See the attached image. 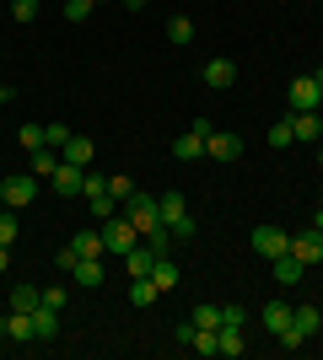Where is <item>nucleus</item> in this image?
I'll return each mask as SVG.
<instances>
[{
    "instance_id": "f257e3e1",
    "label": "nucleus",
    "mask_w": 323,
    "mask_h": 360,
    "mask_svg": "<svg viewBox=\"0 0 323 360\" xmlns=\"http://www.w3.org/2000/svg\"><path fill=\"white\" fill-rule=\"evenodd\" d=\"M97 231H103V248H108V253H119V258L140 248V231H135V221H129L124 210H119V215H108Z\"/></svg>"
},
{
    "instance_id": "f03ea898",
    "label": "nucleus",
    "mask_w": 323,
    "mask_h": 360,
    "mask_svg": "<svg viewBox=\"0 0 323 360\" xmlns=\"http://www.w3.org/2000/svg\"><path fill=\"white\" fill-rule=\"evenodd\" d=\"M124 215L135 221V231H140V237L162 226V210H156V199H151V194H140V188H135V194H129V199H124Z\"/></svg>"
},
{
    "instance_id": "7ed1b4c3",
    "label": "nucleus",
    "mask_w": 323,
    "mask_h": 360,
    "mask_svg": "<svg viewBox=\"0 0 323 360\" xmlns=\"http://www.w3.org/2000/svg\"><path fill=\"white\" fill-rule=\"evenodd\" d=\"M0 194H6V210H27L32 199H38V178L32 172H11V178L0 183Z\"/></svg>"
},
{
    "instance_id": "20e7f679",
    "label": "nucleus",
    "mask_w": 323,
    "mask_h": 360,
    "mask_svg": "<svg viewBox=\"0 0 323 360\" xmlns=\"http://www.w3.org/2000/svg\"><path fill=\"white\" fill-rule=\"evenodd\" d=\"M253 253H259V258L291 253V231H280V226H253Z\"/></svg>"
},
{
    "instance_id": "39448f33",
    "label": "nucleus",
    "mask_w": 323,
    "mask_h": 360,
    "mask_svg": "<svg viewBox=\"0 0 323 360\" xmlns=\"http://www.w3.org/2000/svg\"><path fill=\"white\" fill-rule=\"evenodd\" d=\"M205 156H210V162H237V156H243V135L210 129V135H205Z\"/></svg>"
},
{
    "instance_id": "423d86ee",
    "label": "nucleus",
    "mask_w": 323,
    "mask_h": 360,
    "mask_svg": "<svg viewBox=\"0 0 323 360\" xmlns=\"http://www.w3.org/2000/svg\"><path fill=\"white\" fill-rule=\"evenodd\" d=\"M286 91H291V113H312V108H323V91H318L312 75H296Z\"/></svg>"
},
{
    "instance_id": "0eeeda50",
    "label": "nucleus",
    "mask_w": 323,
    "mask_h": 360,
    "mask_svg": "<svg viewBox=\"0 0 323 360\" xmlns=\"http://www.w3.org/2000/svg\"><path fill=\"white\" fill-rule=\"evenodd\" d=\"M49 183H54V194H60V199H76V194H81V183H87V167H70V162H60Z\"/></svg>"
},
{
    "instance_id": "6e6552de",
    "label": "nucleus",
    "mask_w": 323,
    "mask_h": 360,
    "mask_svg": "<svg viewBox=\"0 0 323 360\" xmlns=\"http://www.w3.org/2000/svg\"><path fill=\"white\" fill-rule=\"evenodd\" d=\"M92 156H97V140L92 135H70L60 146V162H70V167H92Z\"/></svg>"
},
{
    "instance_id": "1a4fd4ad",
    "label": "nucleus",
    "mask_w": 323,
    "mask_h": 360,
    "mask_svg": "<svg viewBox=\"0 0 323 360\" xmlns=\"http://www.w3.org/2000/svg\"><path fill=\"white\" fill-rule=\"evenodd\" d=\"M291 253L302 258V264H323V231H318V226L296 231V237H291Z\"/></svg>"
},
{
    "instance_id": "9d476101",
    "label": "nucleus",
    "mask_w": 323,
    "mask_h": 360,
    "mask_svg": "<svg viewBox=\"0 0 323 360\" xmlns=\"http://www.w3.org/2000/svg\"><path fill=\"white\" fill-rule=\"evenodd\" d=\"M205 86H210V91H227V86H237V65H232V60H205Z\"/></svg>"
},
{
    "instance_id": "9b49d317",
    "label": "nucleus",
    "mask_w": 323,
    "mask_h": 360,
    "mask_svg": "<svg viewBox=\"0 0 323 360\" xmlns=\"http://www.w3.org/2000/svg\"><path fill=\"white\" fill-rule=\"evenodd\" d=\"M259 323H264V333H286L291 328V301H264V312H259Z\"/></svg>"
},
{
    "instance_id": "f8f14e48",
    "label": "nucleus",
    "mask_w": 323,
    "mask_h": 360,
    "mask_svg": "<svg viewBox=\"0 0 323 360\" xmlns=\"http://www.w3.org/2000/svg\"><path fill=\"white\" fill-rule=\"evenodd\" d=\"M151 285L162 290V296H167V290H178V285H184V269H178V264H172V258L162 253V258L151 264Z\"/></svg>"
},
{
    "instance_id": "ddd939ff",
    "label": "nucleus",
    "mask_w": 323,
    "mask_h": 360,
    "mask_svg": "<svg viewBox=\"0 0 323 360\" xmlns=\"http://www.w3.org/2000/svg\"><path fill=\"white\" fill-rule=\"evenodd\" d=\"M205 156V135L200 129H184V135L172 140V162H200Z\"/></svg>"
},
{
    "instance_id": "4468645a",
    "label": "nucleus",
    "mask_w": 323,
    "mask_h": 360,
    "mask_svg": "<svg viewBox=\"0 0 323 360\" xmlns=\"http://www.w3.org/2000/svg\"><path fill=\"white\" fill-rule=\"evenodd\" d=\"M302 274H308V264H302L296 253H280V258H275V280H280L286 290H296V285H302Z\"/></svg>"
},
{
    "instance_id": "2eb2a0df",
    "label": "nucleus",
    "mask_w": 323,
    "mask_h": 360,
    "mask_svg": "<svg viewBox=\"0 0 323 360\" xmlns=\"http://www.w3.org/2000/svg\"><path fill=\"white\" fill-rule=\"evenodd\" d=\"M156 258H162V253H156V248H146V242H140L135 253H124V269H129V280H146Z\"/></svg>"
},
{
    "instance_id": "dca6fc26",
    "label": "nucleus",
    "mask_w": 323,
    "mask_h": 360,
    "mask_svg": "<svg viewBox=\"0 0 323 360\" xmlns=\"http://www.w3.org/2000/svg\"><path fill=\"white\" fill-rule=\"evenodd\" d=\"M215 339H221V355H248V333H243V323H221V328H215Z\"/></svg>"
},
{
    "instance_id": "f3484780",
    "label": "nucleus",
    "mask_w": 323,
    "mask_h": 360,
    "mask_svg": "<svg viewBox=\"0 0 323 360\" xmlns=\"http://www.w3.org/2000/svg\"><path fill=\"white\" fill-rule=\"evenodd\" d=\"M156 210H162V226H178V221L189 215V199L178 194V188H167V194L156 199Z\"/></svg>"
},
{
    "instance_id": "a211bd4d",
    "label": "nucleus",
    "mask_w": 323,
    "mask_h": 360,
    "mask_svg": "<svg viewBox=\"0 0 323 360\" xmlns=\"http://www.w3.org/2000/svg\"><path fill=\"white\" fill-rule=\"evenodd\" d=\"M291 323H296V333H302V339H312V333L323 328V312L312 307V301H302V307H291Z\"/></svg>"
},
{
    "instance_id": "6ab92c4d",
    "label": "nucleus",
    "mask_w": 323,
    "mask_h": 360,
    "mask_svg": "<svg viewBox=\"0 0 323 360\" xmlns=\"http://www.w3.org/2000/svg\"><path fill=\"white\" fill-rule=\"evenodd\" d=\"M32 333H38V339H60V312L38 301V307H32Z\"/></svg>"
},
{
    "instance_id": "aec40b11",
    "label": "nucleus",
    "mask_w": 323,
    "mask_h": 360,
    "mask_svg": "<svg viewBox=\"0 0 323 360\" xmlns=\"http://www.w3.org/2000/svg\"><path fill=\"white\" fill-rule=\"evenodd\" d=\"M291 129H296V140H323V108H312V113H291Z\"/></svg>"
},
{
    "instance_id": "412c9836",
    "label": "nucleus",
    "mask_w": 323,
    "mask_h": 360,
    "mask_svg": "<svg viewBox=\"0 0 323 360\" xmlns=\"http://www.w3.org/2000/svg\"><path fill=\"white\" fill-rule=\"evenodd\" d=\"M70 274H76L81 290H97V285H103V258H76V269H70Z\"/></svg>"
},
{
    "instance_id": "4be33fe9",
    "label": "nucleus",
    "mask_w": 323,
    "mask_h": 360,
    "mask_svg": "<svg viewBox=\"0 0 323 360\" xmlns=\"http://www.w3.org/2000/svg\"><path fill=\"white\" fill-rule=\"evenodd\" d=\"M70 248H76V258H103L108 253V248H103V231H76Z\"/></svg>"
},
{
    "instance_id": "5701e85b",
    "label": "nucleus",
    "mask_w": 323,
    "mask_h": 360,
    "mask_svg": "<svg viewBox=\"0 0 323 360\" xmlns=\"http://www.w3.org/2000/svg\"><path fill=\"white\" fill-rule=\"evenodd\" d=\"M32 156V178L44 172V178H54V167H60V146H38V150H27Z\"/></svg>"
},
{
    "instance_id": "b1692460",
    "label": "nucleus",
    "mask_w": 323,
    "mask_h": 360,
    "mask_svg": "<svg viewBox=\"0 0 323 360\" xmlns=\"http://www.w3.org/2000/svg\"><path fill=\"white\" fill-rule=\"evenodd\" d=\"M189 349H194V355H205V360H215V355H221V339H215V328H194Z\"/></svg>"
},
{
    "instance_id": "393cba45",
    "label": "nucleus",
    "mask_w": 323,
    "mask_h": 360,
    "mask_svg": "<svg viewBox=\"0 0 323 360\" xmlns=\"http://www.w3.org/2000/svg\"><path fill=\"white\" fill-rule=\"evenodd\" d=\"M38 301H44V290H32V285H16L11 296H6V307H11V312H32Z\"/></svg>"
},
{
    "instance_id": "a878e982",
    "label": "nucleus",
    "mask_w": 323,
    "mask_h": 360,
    "mask_svg": "<svg viewBox=\"0 0 323 360\" xmlns=\"http://www.w3.org/2000/svg\"><path fill=\"white\" fill-rule=\"evenodd\" d=\"M16 146H22V150L49 146V129H44V124H22V129H16Z\"/></svg>"
},
{
    "instance_id": "bb28decb",
    "label": "nucleus",
    "mask_w": 323,
    "mask_h": 360,
    "mask_svg": "<svg viewBox=\"0 0 323 360\" xmlns=\"http://www.w3.org/2000/svg\"><path fill=\"white\" fill-rule=\"evenodd\" d=\"M129 301H135V307H151V301H162V290L151 285V274H146V280H135V285H129Z\"/></svg>"
},
{
    "instance_id": "cd10ccee",
    "label": "nucleus",
    "mask_w": 323,
    "mask_h": 360,
    "mask_svg": "<svg viewBox=\"0 0 323 360\" xmlns=\"http://www.w3.org/2000/svg\"><path fill=\"white\" fill-rule=\"evenodd\" d=\"M167 44H194V22L189 16H172L167 22Z\"/></svg>"
},
{
    "instance_id": "c85d7f7f",
    "label": "nucleus",
    "mask_w": 323,
    "mask_h": 360,
    "mask_svg": "<svg viewBox=\"0 0 323 360\" xmlns=\"http://www.w3.org/2000/svg\"><path fill=\"white\" fill-rule=\"evenodd\" d=\"M194 328H221V307L200 301V307H194Z\"/></svg>"
},
{
    "instance_id": "c756f323",
    "label": "nucleus",
    "mask_w": 323,
    "mask_h": 360,
    "mask_svg": "<svg viewBox=\"0 0 323 360\" xmlns=\"http://www.w3.org/2000/svg\"><path fill=\"white\" fill-rule=\"evenodd\" d=\"M291 140H296L291 119H280V124H270V146H275V150H286V146H291Z\"/></svg>"
},
{
    "instance_id": "7c9ffc66",
    "label": "nucleus",
    "mask_w": 323,
    "mask_h": 360,
    "mask_svg": "<svg viewBox=\"0 0 323 360\" xmlns=\"http://www.w3.org/2000/svg\"><path fill=\"white\" fill-rule=\"evenodd\" d=\"M108 194H113V199H119V205H124V199L135 194V183L124 178V172H108Z\"/></svg>"
},
{
    "instance_id": "2f4dec72",
    "label": "nucleus",
    "mask_w": 323,
    "mask_h": 360,
    "mask_svg": "<svg viewBox=\"0 0 323 360\" xmlns=\"http://www.w3.org/2000/svg\"><path fill=\"white\" fill-rule=\"evenodd\" d=\"M11 22H22V27L38 22V0H11Z\"/></svg>"
},
{
    "instance_id": "473e14b6",
    "label": "nucleus",
    "mask_w": 323,
    "mask_h": 360,
    "mask_svg": "<svg viewBox=\"0 0 323 360\" xmlns=\"http://www.w3.org/2000/svg\"><path fill=\"white\" fill-rule=\"evenodd\" d=\"M108 194V172H87V183H81V199H97Z\"/></svg>"
},
{
    "instance_id": "72a5a7b5",
    "label": "nucleus",
    "mask_w": 323,
    "mask_h": 360,
    "mask_svg": "<svg viewBox=\"0 0 323 360\" xmlns=\"http://www.w3.org/2000/svg\"><path fill=\"white\" fill-rule=\"evenodd\" d=\"M92 16V0H65V22L76 27V22H87Z\"/></svg>"
},
{
    "instance_id": "f704fd0d",
    "label": "nucleus",
    "mask_w": 323,
    "mask_h": 360,
    "mask_svg": "<svg viewBox=\"0 0 323 360\" xmlns=\"http://www.w3.org/2000/svg\"><path fill=\"white\" fill-rule=\"evenodd\" d=\"M140 242H146V248H156V253H167V248H172V231H167V226H156V231H146Z\"/></svg>"
},
{
    "instance_id": "c9c22d12",
    "label": "nucleus",
    "mask_w": 323,
    "mask_h": 360,
    "mask_svg": "<svg viewBox=\"0 0 323 360\" xmlns=\"http://www.w3.org/2000/svg\"><path fill=\"white\" fill-rule=\"evenodd\" d=\"M167 231H172V242H194V231H200V226H194V215H184V221L167 226Z\"/></svg>"
},
{
    "instance_id": "e433bc0d",
    "label": "nucleus",
    "mask_w": 323,
    "mask_h": 360,
    "mask_svg": "<svg viewBox=\"0 0 323 360\" xmlns=\"http://www.w3.org/2000/svg\"><path fill=\"white\" fill-rule=\"evenodd\" d=\"M65 301H70V290H65V285H49L44 290V307H54V312H65Z\"/></svg>"
},
{
    "instance_id": "4c0bfd02",
    "label": "nucleus",
    "mask_w": 323,
    "mask_h": 360,
    "mask_svg": "<svg viewBox=\"0 0 323 360\" xmlns=\"http://www.w3.org/2000/svg\"><path fill=\"white\" fill-rule=\"evenodd\" d=\"M11 242H16V215L0 210V248H11Z\"/></svg>"
},
{
    "instance_id": "58836bf2",
    "label": "nucleus",
    "mask_w": 323,
    "mask_h": 360,
    "mask_svg": "<svg viewBox=\"0 0 323 360\" xmlns=\"http://www.w3.org/2000/svg\"><path fill=\"white\" fill-rule=\"evenodd\" d=\"M44 129H49V146H65V140L76 135V129H70V124H44Z\"/></svg>"
},
{
    "instance_id": "ea45409f",
    "label": "nucleus",
    "mask_w": 323,
    "mask_h": 360,
    "mask_svg": "<svg viewBox=\"0 0 323 360\" xmlns=\"http://www.w3.org/2000/svg\"><path fill=\"white\" fill-rule=\"evenodd\" d=\"M54 269H60V274L76 269V248H60V253H54Z\"/></svg>"
},
{
    "instance_id": "a19ab883",
    "label": "nucleus",
    "mask_w": 323,
    "mask_h": 360,
    "mask_svg": "<svg viewBox=\"0 0 323 360\" xmlns=\"http://www.w3.org/2000/svg\"><path fill=\"white\" fill-rule=\"evenodd\" d=\"M221 323H248V312L237 307V301H227V307H221Z\"/></svg>"
},
{
    "instance_id": "79ce46f5",
    "label": "nucleus",
    "mask_w": 323,
    "mask_h": 360,
    "mask_svg": "<svg viewBox=\"0 0 323 360\" xmlns=\"http://www.w3.org/2000/svg\"><path fill=\"white\" fill-rule=\"evenodd\" d=\"M11 269V248H0V274Z\"/></svg>"
},
{
    "instance_id": "37998d69",
    "label": "nucleus",
    "mask_w": 323,
    "mask_h": 360,
    "mask_svg": "<svg viewBox=\"0 0 323 360\" xmlns=\"http://www.w3.org/2000/svg\"><path fill=\"white\" fill-rule=\"evenodd\" d=\"M124 11H146V0H124Z\"/></svg>"
},
{
    "instance_id": "c03bdc74",
    "label": "nucleus",
    "mask_w": 323,
    "mask_h": 360,
    "mask_svg": "<svg viewBox=\"0 0 323 360\" xmlns=\"http://www.w3.org/2000/svg\"><path fill=\"white\" fill-rule=\"evenodd\" d=\"M312 226H318V231H323V205H318V215H312Z\"/></svg>"
},
{
    "instance_id": "a18cd8bd",
    "label": "nucleus",
    "mask_w": 323,
    "mask_h": 360,
    "mask_svg": "<svg viewBox=\"0 0 323 360\" xmlns=\"http://www.w3.org/2000/svg\"><path fill=\"white\" fill-rule=\"evenodd\" d=\"M312 81H318V91H323V70H312Z\"/></svg>"
},
{
    "instance_id": "49530a36",
    "label": "nucleus",
    "mask_w": 323,
    "mask_h": 360,
    "mask_svg": "<svg viewBox=\"0 0 323 360\" xmlns=\"http://www.w3.org/2000/svg\"><path fill=\"white\" fill-rule=\"evenodd\" d=\"M6 97H11V91H6V86H0V108H6Z\"/></svg>"
},
{
    "instance_id": "de8ad7c7",
    "label": "nucleus",
    "mask_w": 323,
    "mask_h": 360,
    "mask_svg": "<svg viewBox=\"0 0 323 360\" xmlns=\"http://www.w3.org/2000/svg\"><path fill=\"white\" fill-rule=\"evenodd\" d=\"M0 210H6V194H0Z\"/></svg>"
},
{
    "instance_id": "09e8293b",
    "label": "nucleus",
    "mask_w": 323,
    "mask_h": 360,
    "mask_svg": "<svg viewBox=\"0 0 323 360\" xmlns=\"http://www.w3.org/2000/svg\"><path fill=\"white\" fill-rule=\"evenodd\" d=\"M318 162H323V146H318Z\"/></svg>"
},
{
    "instance_id": "8fccbe9b",
    "label": "nucleus",
    "mask_w": 323,
    "mask_h": 360,
    "mask_svg": "<svg viewBox=\"0 0 323 360\" xmlns=\"http://www.w3.org/2000/svg\"><path fill=\"white\" fill-rule=\"evenodd\" d=\"M92 6H97V0H92Z\"/></svg>"
}]
</instances>
